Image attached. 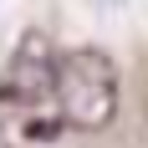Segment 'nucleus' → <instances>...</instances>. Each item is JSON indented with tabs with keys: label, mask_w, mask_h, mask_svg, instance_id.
<instances>
[{
	"label": "nucleus",
	"mask_w": 148,
	"mask_h": 148,
	"mask_svg": "<svg viewBox=\"0 0 148 148\" xmlns=\"http://www.w3.org/2000/svg\"><path fill=\"white\" fill-rule=\"evenodd\" d=\"M0 148H5V143H0Z\"/></svg>",
	"instance_id": "3"
},
{
	"label": "nucleus",
	"mask_w": 148,
	"mask_h": 148,
	"mask_svg": "<svg viewBox=\"0 0 148 148\" xmlns=\"http://www.w3.org/2000/svg\"><path fill=\"white\" fill-rule=\"evenodd\" d=\"M56 102L72 128H102L118 112V66L97 46L56 56Z\"/></svg>",
	"instance_id": "1"
},
{
	"label": "nucleus",
	"mask_w": 148,
	"mask_h": 148,
	"mask_svg": "<svg viewBox=\"0 0 148 148\" xmlns=\"http://www.w3.org/2000/svg\"><path fill=\"white\" fill-rule=\"evenodd\" d=\"M10 87L5 97L15 102H41V97H56V56H51V46L41 36H26V46L15 51L10 61V77H5Z\"/></svg>",
	"instance_id": "2"
}]
</instances>
